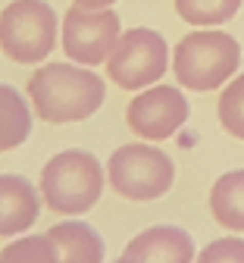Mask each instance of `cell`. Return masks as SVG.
<instances>
[{"instance_id": "14", "label": "cell", "mask_w": 244, "mask_h": 263, "mask_svg": "<svg viewBox=\"0 0 244 263\" xmlns=\"http://www.w3.org/2000/svg\"><path fill=\"white\" fill-rule=\"evenodd\" d=\"M241 10V0H176L179 19L197 25V28H213L229 22Z\"/></svg>"}, {"instance_id": "9", "label": "cell", "mask_w": 244, "mask_h": 263, "mask_svg": "<svg viewBox=\"0 0 244 263\" xmlns=\"http://www.w3.org/2000/svg\"><path fill=\"white\" fill-rule=\"evenodd\" d=\"M122 257L128 263H194V238L182 226H151L144 232H138Z\"/></svg>"}, {"instance_id": "11", "label": "cell", "mask_w": 244, "mask_h": 263, "mask_svg": "<svg viewBox=\"0 0 244 263\" xmlns=\"http://www.w3.org/2000/svg\"><path fill=\"white\" fill-rule=\"evenodd\" d=\"M44 235L57 248L60 263H103V257H107V245L91 222L82 219L53 222Z\"/></svg>"}, {"instance_id": "18", "label": "cell", "mask_w": 244, "mask_h": 263, "mask_svg": "<svg viewBox=\"0 0 244 263\" xmlns=\"http://www.w3.org/2000/svg\"><path fill=\"white\" fill-rule=\"evenodd\" d=\"M113 4L116 0H76V7H85V10H107Z\"/></svg>"}, {"instance_id": "10", "label": "cell", "mask_w": 244, "mask_h": 263, "mask_svg": "<svg viewBox=\"0 0 244 263\" xmlns=\"http://www.w3.org/2000/svg\"><path fill=\"white\" fill-rule=\"evenodd\" d=\"M41 191L19 173L0 176V238H16L38 222Z\"/></svg>"}, {"instance_id": "17", "label": "cell", "mask_w": 244, "mask_h": 263, "mask_svg": "<svg viewBox=\"0 0 244 263\" xmlns=\"http://www.w3.org/2000/svg\"><path fill=\"white\" fill-rule=\"evenodd\" d=\"M194 263H244V238H216L197 254Z\"/></svg>"}, {"instance_id": "15", "label": "cell", "mask_w": 244, "mask_h": 263, "mask_svg": "<svg viewBox=\"0 0 244 263\" xmlns=\"http://www.w3.org/2000/svg\"><path fill=\"white\" fill-rule=\"evenodd\" d=\"M216 116L226 135L244 141V72H238L219 94L216 104Z\"/></svg>"}, {"instance_id": "5", "label": "cell", "mask_w": 244, "mask_h": 263, "mask_svg": "<svg viewBox=\"0 0 244 263\" xmlns=\"http://www.w3.org/2000/svg\"><path fill=\"white\" fill-rule=\"evenodd\" d=\"M60 28L47 0H13L0 10V50L13 63H41L57 47Z\"/></svg>"}, {"instance_id": "8", "label": "cell", "mask_w": 244, "mask_h": 263, "mask_svg": "<svg viewBox=\"0 0 244 263\" xmlns=\"http://www.w3.org/2000/svg\"><path fill=\"white\" fill-rule=\"evenodd\" d=\"M191 107L182 88L172 85H151L144 91H138L128 107H125V122L138 138L144 141H169L176 132L188 122Z\"/></svg>"}, {"instance_id": "12", "label": "cell", "mask_w": 244, "mask_h": 263, "mask_svg": "<svg viewBox=\"0 0 244 263\" xmlns=\"http://www.w3.org/2000/svg\"><path fill=\"white\" fill-rule=\"evenodd\" d=\"M210 213L229 232H244V170L222 173L210 188Z\"/></svg>"}, {"instance_id": "13", "label": "cell", "mask_w": 244, "mask_h": 263, "mask_svg": "<svg viewBox=\"0 0 244 263\" xmlns=\"http://www.w3.org/2000/svg\"><path fill=\"white\" fill-rule=\"evenodd\" d=\"M31 125L34 119L28 101L13 85H0V154L22 147L31 135Z\"/></svg>"}, {"instance_id": "7", "label": "cell", "mask_w": 244, "mask_h": 263, "mask_svg": "<svg viewBox=\"0 0 244 263\" xmlns=\"http://www.w3.org/2000/svg\"><path fill=\"white\" fill-rule=\"evenodd\" d=\"M119 35H122V22L110 7L107 10H85V7L72 4L63 16L60 41H63V50L69 60L91 69V66L107 63Z\"/></svg>"}, {"instance_id": "16", "label": "cell", "mask_w": 244, "mask_h": 263, "mask_svg": "<svg viewBox=\"0 0 244 263\" xmlns=\"http://www.w3.org/2000/svg\"><path fill=\"white\" fill-rule=\"evenodd\" d=\"M0 263H60L47 235H22L0 248Z\"/></svg>"}, {"instance_id": "6", "label": "cell", "mask_w": 244, "mask_h": 263, "mask_svg": "<svg viewBox=\"0 0 244 263\" xmlns=\"http://www.w3.org/2000/svg\"><path fill=\"white\" fill-rule=\"evenodd\" d=\"M169 72V44L154 28H128L107 57V76L122 91H144Z\"/></svg>"}, {"instance_id": "3", "label": "cell", "mask_w": 244, "mask_h": 263, "mask_svg": "<svg viewBox=\"0 0 244 263\" xmlns=\"http://www.w3.org/2000/svg\"><path fill=\"white\" fill-rule=\"evenodd\" d=\"M38 191L57 216H82L103 197V166L88 151H60L44 163Z\"/></svg>"}, {"instance_id": "4", "label": "cell", "mask_w": 244, "mask_h": 263, "mask_svg": "<svg viewBox=\"0 0 244 263\" xmlns=\"http://www.w3.org/2000/svg\"><path fill=\"white\" fill-rule=\"evenodd\" d=\"M107 182L125 201L147 204L169 194L172 182H176V163L163 147H154L147 141H132L113 151L107 163Z\"/></svg>"}, {"instance_id": "1", "label": "cell", "mask_w": 244, "mask_h": 263, "mask_svg": "<svg viewBox=\"0 0 244 263\" xmlns=\"http://www.w3.org/2000/svg\"><path fill=\"white\" fill-rule=\"evenodd\" d=\"M25 91L34 116L50 125L91 119L107 101L103 79L79 63H44L31 72Z\"/></svg>"}, {"instance_id": "2", "label": "cell", "mask_w": 244, "mask_h": 263, "mask_svg": "<svg viewBox=\"0 0 244 263\" xmlns=\"http://www.w3.org/2000/svg\"><path fill=\"white\" fill-rule=\"evenodd\" d=\"M241 66V44L219 28H200L185 35L172 50V76L188 91H219Z\"/></svg>"}, {"instance_id": "19", "label": "cell", "mask_w": 244, "mask_h": 263, "mask_svg": "<svg viewBox=\"0 0 244 263\" xmlns=\"http://www.w3.org/2000/svg\"><path fill=\"white\" fill-rule=\"evenodd\" d=\"M113 263H128V260H125V257H119V260H113Z\"/></svg>"}]
</instances>
